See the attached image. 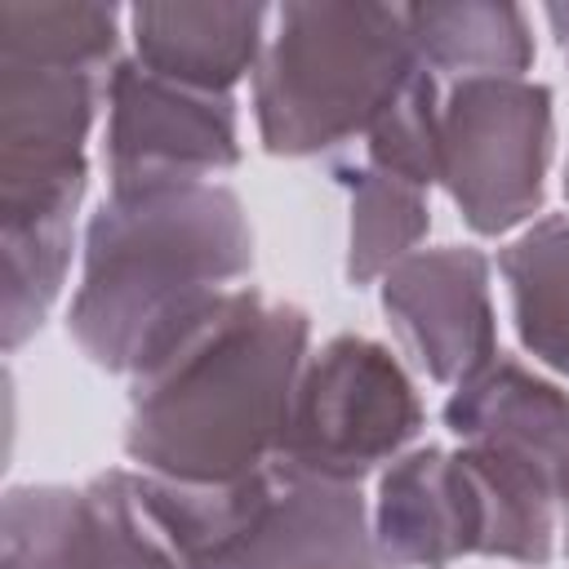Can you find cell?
I'll list each match as a JSON object with an SVG mask.
<instances>
[{"mask_svg":"<svg viewBox=\"0 0 569 569\" xmlns=\"http://www.w3.org/2000/svg\"><path fill=\"white\" fill-rule=\"evenodd\" d=\"M120 13L116 4L89 0H4L0 4V58L58 67V71H93L116 67L120 44Z\"/></svg>","mask_w":569,"mask_h":569,"instance_id":"17","label":"cell"},{"mask_svg":"<svg viewBox=\"0 0 569 569\" xmlns=\"http://www.w3.org/2000/svg\"><path fill=\"white\" fill-rule=\"evenodd\" d=\"M129 40L133 58L200 93H231L267 49V4H173V0H142L129 9Z\"/></svg>","mask_w":569,"mask_h":569,"instance_id":"13","label":"cell"},{"mask_svg":"<svg viewBox=\"0 0 569 569\" xmlns=\"http://www.w3.org/2000/svg\"><path fill=\"white\" fill-rule=\"evenodd\" d=\"M369 525L382 569H449L467 556L542 569L560 551L556 493L489 445L400 453L378 471Z\"/></svg>","mask_w":569,"mask_h":569,"instance_id":"5","label":"cell"},{"mask_svg":"<svg viewBox=\"0 0 569 569\" xmlns=\"http://www.w3.org/2000/svg\"><path fill=\"white\" fill-rule=\"evenodd\" d=\"M560 556L569 560V502L560 507Z\"/></svg>","mask_w":569,"mask_h":569,"instance_id":"21","label":"cell"},{"mask_svg":"<svg viewBox=\"0 0 569 569\" xmlns=\"http://www.w3.org/2000/svg\"><path fill=\"white\" fill-rule=\"evenodd\" d=\"M0 569H178L133 498L129 471L84 485H13L0 507Z\"/></svg>","mask_w":569,"mask_h":569,"instance_id":"10","label":"cell"},{"mask_svg":"<svg viewBox=\"0 0 569 569\" xmlns=\"http://www.w3.org/2000/svg\"><path fill=\"white\" fill-rule=\"evenodd\" d=\"M413 53L427 71L458 80L471 76H525L533 67V27L520 4L507 0H431L400 4Z\"/></svg>","mask_w":569,"mask_h":569,"instance_id":"14","label":"cell"},{"mask_svg":"<svg viewBox=\"0 0 569 569\" xmlns=\"http://www.w3.org/2000/svg\"><path fill=\"white\" fill-rule=\"evenodd\" d=\"M440 80L436 71H418L405 93L378 116L365 133V164L427 191L440 182Z\"/></svg>","mask_w":569,"mask_h":569,"instance_id":"19","label":"cell"},{"mask_svg":"<svg viewBox=\"0 0 569 569\" xmlns=\"http://www.w3.org/2000/svg\"><path fill=\"white\" fill-rule=\"evenodd\" d=\"M98 93L93 71L0 58V231L80 213Z\"/></svg>","mask_w":569,"mask_h":569,"instance_id":"8","label":"cell"},{"mask_svg":"<svg viewBox=\"0 0 569 569\" xmlns=\"http://www.w3.org/2000/svg\"><path fill=\"white\" fill-rule=\"evenodd\" d=\"M102 164L111 187L213 178L240 164V120L231 93H200L160 80L138 58H120L107 80Z\"/></svg>","mask_w":569,"mask_h":569,"instance_id":"9","label":"cell"},{"mask_svg":"<svg viewBox=\"0 0 569 569\" xmlns=\"http://www.w3.org/2000/svg\"><path fill=\"white\" fill-rule=\"evenodd\" d=\"M311 316L253 284L227 289L129 378L124 453L178 485H231L262 471L284 436Z\"/></svg>","mask_w":569,"mask_h":569,"instance_id":"1","label":"cell"},{"mask_svg":"<svg viewBox=\"0 0 569 569\" xmlns=\"http://www.w3.org/2000/svg\"><path fill=\"white\" fill-rule=\"evenodd\" d=\"M542 18H547V27H551V36H556V49H560V58H565V67H569V0L547 4Z\"/></svg>","mask_w":569,"mask_h":569,"instance_id":"20","label":"cell"},{"mask_svg":"<svg viewBox=\"0 0 569 569\" xmlns=\"http://www.w3.org/2000/svg\"><path fill=\"white\" fill-rule=\"evenodd\" d=\"M249 271L253 227L231 187L213 178L111 187L84 222L67 333L98 369L133 378Z\"/></svg>","mask_w":569,"mask_h":569,"instance_id":"2","label":"cell"},{"mask_svg":"<svg viewBox=\"0 0 569 569\" xmlns=\"http://www.w3.org/2000/svg\"><path fill=\"white\" fill-rule=\"evenodd\" d=\"M333 182L347 191V284H378L396 262H405L431 227L427 191L373 169V164H333Z\"/></svg>","mask_w":569,"mask_h":569,"instance_id":"16","label":"cell"},{"mask_svg":"<svg viewBox=\"0 0 569 569\" xmlns=\"http://www.w3.org/2000/svg\"><path fill=\"white\" fill-rule=\"evenodd\" d=\"M565 200H569V164H565Z\"/></svg>","mask_w":569,"mask_h":569,"instance_id":"22","label":"cell"},{"mask_svg":"<svg viewBox=\"0 0 569 569\" xmlns=\"http://www.w3.org/2000/svg\"><path fill=\"white\" fill-rule=\"evenodd\" d=\"M129 480L178 569H382L360 485L280 462L231 485H178L147 471Z\"/></svg>","mask_w":569,"mask_h":569,"instance_id":"4","label":"cell"},{"mask_svg":"<svg viewBox=\"0 0 569 569\" xmlns=\"http://www.w3.org/2000/svg\"><path fill=\"white\" fill-rule=\"evenodd\" d=\"M378 302L400 347L440 387H458L498 356L489 258L476 244L413 249L378 280Z\"/></svg>","mask_w":569,"mask_h":569,"instance_id":"11","label":"cell"},{"mask_svg":"<svg viewBox=\"0 0 569 569\" xmlns=\"http://www.w3.org/2000/svg\"><path fill=\"white\" fill-rule=\"evenodd\" d=\"M556 151V93L529 76L453 80L440 102V187L476 236L533 222Z\"/></svg>","mask_w":569,"mask_h":569,"instance_id":"7","label":"cell"},{"mask_svg":"<svg viewBox=\"0 0 569 569\" xmlns=\"http://www.w3.org/2000/svg\"><path fill=\"white\" fill-rule=\"evenodd\" d=\"M422 71L405 9L369 0H289L271 9L253 71V124L267 156H329L365 138Z\"/></svg>","mask_w":569,"mask_h":569,"instance_id":"3","label":"cell"},{"mask_svg":"<svg viewBox=\"0 0 569 569\" xmlns=\"http://www.w3.org/2000/svg\"><path fill=\"white\" fill-rule=\"evenodd\" d=\"M422 422L427 409L400 356L378 338L333 333L298 373L289 422L271 462L298 476L360 485L409 453Z\"/></svg>","mask_w":569,"mask_h":569,"instance_id":"6","label":"cell"},{"mask_svg":"<svg viewBox=\"0 0 569 569\" xmlns=\"http://www.w3.org/2000/svg\"><path fill=\"white\" fill-rule=\"evenodd\" d=\"M0 249H4L0 329H4V351H18L27 338L40 333V325L53 311V302L62 298V284H67V271H71V253H76V218L4 227L0 231Z\"/></svg>","mask_w":569,"mask_h":569,"instance_id":"18","label":"cell"},{"mask_svg":"<svg viewBox=\"0 0 569 569\" xmlns=\"http://www.w3.org/2000/svg\"><path fill=\"white\" fill-rule=\"evenodd\" d=\"M445 427L458 445H489L525 462L560 507L569 502V387L498 351L449 391Z\"/></svg>","mask_w":569,"mask_h":569,"instance_id":"12","label":"cell"},{"mask_svg":"<svg viewBox=\"0 0 569 569\" xmlns=\"http://www.w3.org/2000/svg\"><path fill=\"white\" fill-rule=\"evenodd\" d=\"M511 325L520 347L551 373L569 378V213L533 218L498 249Z\"/></svg>","mask_w":569,"mask_h":569,"instance_id":"15","label":"cell"}]
</instances>
